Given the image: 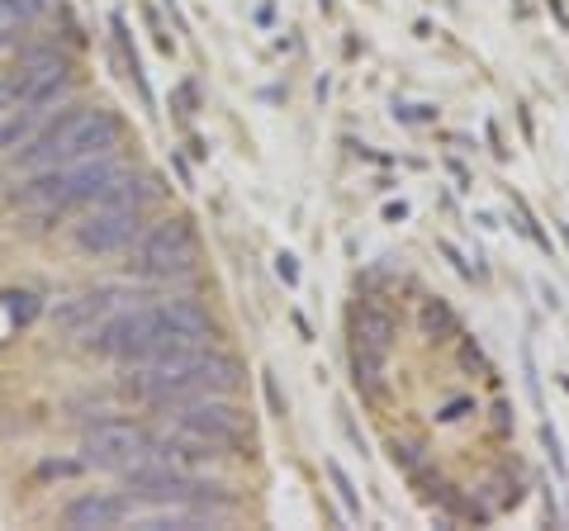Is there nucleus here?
<instances>
[{"instance_id": "1", "label": "nucleus", "mask_w": 569, "mask_h": 531, "mask_svg": "<svg viewBox=\"0 0 569 531\" xmlns=\"http://www.w3.org/2000/svg\"><path fill=\"white\" fill-rule=\"evenodd\" d=\"M123 138V119L104 104H71L48 129H33L29 143L10 152V171H43L62 162H81V157L114 152Z\"/></svg>"}, {"instance_id": "2", "label": "nucleus", "mask_w": 569, "mask_h": 531, "mask_svg": "<svg viewBox=\"0 0 569 531\" xmlns=\"http://www.w3.org/2000/svg\"><path fill=\"white\" fill-rule=\"evenodd\" d=\"M123 176V167L110 152L104 157H81V162H62V167H43L29 171V181L10 194V209H20L29 219H62L71 209H91L104 200V190Z\"/></svg>"}, {"instance_id": "3", "label": "nucleus", "mask_w": 569, "mask_h": 531, "mask_svg": "<svg viewBox=\"0 0 569 531\" xmlns=\"http://www.w3.org/2000/svg\"><path fill=\"white\" fill-rule=\"evenodd\" d=\"M238 384H242V365L213 347H190L181 357L133 365L129 375V389L148 403H186L200 394H228Z\"/></svg>"}, {"instance_id": "4", "label": "nucleus", "mask_w": 569, "mask_h": 531, "mask_svg": "<svg viewBox=\"0 0 569 531\" xmlns=\"http://www.w3.org/2000/svg\"><path fill=\"white\" fill-rule=\"evenodd\" d=\"M96 338V357L104 361H123V365H148V361H162V357H181V347L167 332L162 323V309L157 304H138V309H114L110 318H100V323L91 328Z\"/></svg>"}, {"instance_id": "5", "label": "nucleus", "mask_w": 569, "mask_h": 531, "mask_svg": "<svg viewBox=\"0 0 569 531\" xmlns=\"http://www.w3.org/2000/svg\"><path fill=\"white\" fill-rule=\"evenodd\" d=\"M129 499L157 503V508H233V489L219 480H200L167 460H148V465H129Z\"/></svg>"}, {"instance_id": "6", "label": "nucleus", "mask_w": 569, "mask_h": 531, "mask_svg": "<svg viewBox=\"0 0 569 531\" xmlns=\"http://www.w3.org/2000/svg\"><path fill=\"white\" fill-rule=\"evenodd\" d=\"M194 266H200V238H194V223L186 214H171L138 233V247H133L138 275L171 280V275H190Z\"/></svg>"}, {"instance_id": "7", "label": "nucleus", "mask_w": 569, "mask_h": 531, "mask_svg": "<svg viewBox=\"0 0 569 531\" xmlns=\"http://www.w3.org/2000/svg\"><path fill=\"white\" fill-rule=\"evenodd\" d=\"M6 81H10V91H14V104L48 110V104H58L71 91L77 72H71V58H67L58 43H33V48H24L20 58H14Z\"/></svg>"}, {"instance_id": "8", "label": "nucleus", "mask_w": 569, "mask_h": 531, "mask_svg": "<svg viewBox=\"0 0 569 531\" xmlns=\"http://www.w3.org/2000/svg\"><path fill=\"white\" fill-rule=\"evenodd\" d=\"M176 428L204 437L209 447H219L223 455H252V447H257L247 409H238V403H228L219 394L186 399V409H181V418H176Z\"/></svg>"}, {"instance_id": "9", "label": "nucleus", "mask_w": 569, "mask_h": 531, "mask_svg": "<svg viewBox=\"0 0 569 531\" xmlns=\"http://www.w3.org/2000/svg\"><path fill=\"white\" fill-rule=\"evenodd\" d=\"M148 428L133 418H96L81 437V451H86V465H100V470H129L148 455Z\"/></svg>"}, {"instance_id": "10", "label": "nucleus", "mask_w": 569, "mask_h": 531, "mask_svg": "<svg viewBox=\"0 0 569 531\" xmlns=\"http://www.w3.org/2000/svg\"><path fill=\"white\" fill-rule=\"evenodd\" d=\"M142 233V209H119V204H96L77 228H71V242L86 257H114L123 247H133Z\"/></svg>"}, {"instance_id": "11", "label": "nucleus", "mask_w": 569, "mask_h": 531, "mask_svg": "<svg viewBox=\"0 0 569 531\" xmlns=\"http://www.w3.org/2000/svg\"><path fill=\"white\" fill-rule=\"evenodd\" d=\"M119 304H123V290L100 285V290H86V294L62 299V304L52 309V323H58L62 332H91L100 318H110Z\"/></svg>"}, {"instance_id": "12", "label": "nucleus", "mask_w": 569, "mask_h": 531, "mask_svg": "<svg viewBox=\"0 0 569 531\" xmlns=\"http://www.w3.org/2000/svg\"><path fill=\"white\" fill-rule=\"evenodd\" d=\"M157 309H162V323L181 347H213V338H219V323L194 299H162Z\"/></svg>"}, {"instance_id": "13", "label": "nucleus", "mask_w": 569, "mask_h": 531, "mask_svg": "<svg viewBox=\"0 0 569 531\" xmlns=\"http://www.w3.org/2000/svg\"><path fill=\"white\" fill-rule=\"evenodd\" d=\"M133 512V499H123V493H81V499H71L62 522L77 527V531H91V527H123Z\"/></svg>"}, {"instance_id": "14", "label": "nucleus", "mask_w": 569, "mask_h": 531, "mask_svg": "<svg viewBox=\"0 0 569 531\" xmlns=\"http://www.w3.org/2000/svg\"><path fill=\"white\" fill-rule=\"evenodd\" d=\"M395 338H399V323H395V313H389V309H380V304H356L351 309V347L385 351V357H389Z\"/></svg>"}, {"instance_id": "15", "label": "nucleus", "mask_w": 569, "mask_h": 531, "mask_svg": "<svg viewBox=\"0 0 569 531\" xmlns=\"http://www.w3.org/2000/svg\"><path fill=\"white\" fill-rule=\"evenodd\" d=\"M351 380L366 399H380L385 394V351H366V347H351Z\"/></svg>"}, {"instance_id": "16", "label": "nucleus", "mask_w": 569, "mask_h": 531, "mask_svg": "<svg viewBox=\"0 0 569 531\" xmlns=\"http://www.w3.org/2000/svg\"><path fill=\"white\" fill-rule=\"evenodd\" d=\"M418 328H422V338H432V342H451L460 332V318H456V309L447 304V299H422Z\"/></svg>"}, {"instance_id": "17", "label": "nucleus", "mask_w": 569, "mask_h": 531, "mask_svg": "<svg viewBox=\"0 0 569 531\" xmlns=\"http://www.w3.org/2000/svg\"><path fill=\"white\" fill-rule=\"evenodd\" d=\"M39 114L43 110H29V104H20L14 114H0V157H10L20 143H29L33 129H39Z\"/></svg>"}, {"instance_id": "18", "label": "nucleus", "mask_w": 569, "mask_h": 531, "mask_svg": "<svg viewBox=\"0 0 569 531\" xmlns=\"http://www.w3.org/2000/svg\"><path fill=\"white\" fill-rule=\"evenodd\" d=\"M52 6H58V0H0V20L6 24H29Z\"/></svg>"}, {"instance_id": "19", "label": "nucleus", "mask_w": 569, "mask_h": 531, "mask_svg": "<svg viewBox=\"0 0 569 531\" xmlns=\"http://www.w3.org/2000/svg\"><path fill=\"white\" fill-rule=\"evenodd\" d=\"M328 480H332V489H337V499H342V508L351 512V518H361V499H356V484L347 480V470L337 465V460H328Z\"/></svg>"}, {"instance_id": "20", "label": "nucleus", "mask_w": 569, "mask_h": 531, "mask_svg": "<svg viewBox=\"0 0 569 531\" xmlns=\"http://www.w3.org/2000/svg\"><path fill=\"white\" fill-rule=\"evenodd\" d=\"M86 460H43L39 465V480H71V474H81Z\"/></svg>"}, {"instance_id": "21", "label": "nucleus", "mask_w": 569, "mask_h": 531, "mask_svg": "<svg viewBox=\"0 0 569 531\" xmlns=\"http://www.w3.org/2000/svg\"><path fill=\"white\" fill-rule=\"evenodd\" d=\"M6 309H10L14 318H20V323H29V318L39 313V299H33L29 290H20V294H6Z\"/></svg>"}, {"instance_id": "22", "label": "nucleus", "mask_w": 569, "mask_h": 531, "mask_svg": "<svg viewBox=\"0 0 569 531\" xmlns=\"http://www.w3.org/2000/svg\"><path fill=\"white\" fill-rule=\"evenodd\" d=\"M395 119L403 123H427V119H437L432 104H395Z\"/></svg>"}, {"instance_id": "23", "label": "nucleus", "mask_w": 569, "mask_h": 531, "mask_svg": "<svg viewBox=\"0 0 569 531\" xmlns=\"http://www.w3.org/2000/svg\"><path fill=\"white\" fill-rule=\"evenodd\" d=\"M194 104H200V96H194V86L181 81L176 86V114H194Z\"/></svg>"}, {"instance_id": "24", "label": "nucleus", "mask_w": 569, "mask_h": 531, "mask_svg": "<svg viewBox=\"0 0 569 531\" xmlns=\"http://www.w3.org/2000/svg\"><path fill=\"white\" fill-rule=\"evenodd\" d=\"M276 275L284 280V285H299V261H295L290 252H280V257H276Z\"/></svg>"}, {"instance_id": "25", "label": "nucleus", "mask_w": 569, "mask_h": 531, "mask_svg": "<svg viewBox=\"0 0 569 531\" xmlns=\"http://www.w3.org/2000/svg\"><path fill=\"white\" fill-rule=\"evenodd\" d=\"M261 389H266V403H271V413L284 418V399H280V389H276V375H271V370L261 375Z\"/></svg>"}, {"instance_id": "26", "label": "nucleus", "mask_w": 569, "mask_h": 531, "mask_svg": "<svg viewBox=\"0 0 569 531\" xmlns=\"http://www.w3.org/2000/svg\"><path fill=\"white\" fill-rule=\"evenodd\" d=\"M466 413H475V403H470V399H456V403H447V409L437 413V422H460Z\"/></svg>"}, {"instance_id": "27", "label": "nucleus", "mask_w": 569, "mask_h": 531, "mask_svg": "<svg viewBox=\"0 0 569 531\" xmlns=\"http://www.w3.org/2000/svg\"><path fill=\"white\" fill-rule=\"evenodd\" d=\"M541 441H546V451H550V460H556V470L565 474V455H560V441H556V432H550V428H541Z\"/></svg>"}, {"instance_id": "28", "label": "nucleus", "mask_w": 569, "mask_h": 531, "mask_svg": "<svg viewBox=\"0 0 569 531\" xmlns=\"http://www.w3.org/2000/svg\"><path fill=\"white\" fill-rule=\"evenodd\" d=\"M441 257H447V261H456V271H460V275H470V266H466V257H460V252H456V247H451V242H441Z\"/></svg>"}, {"instance_id": "29", "label": "nucleus", "mask_w": 569, "mask_h": 531, "mask_svg": "<svg viewBox=\"0 0 569 531\" xmlns=\"http://www.w3.org/2000/svg\"><path fill=\"white\" fill-rule=\"evenodd\" d=\"M6 110H14V91H10V81L0 77V114H6Z\"/></svg>"}, {"instance_id": "30", "label": "nucleus", "mask_w": 569, "mask_h": 531, "mask_svg": "<svg viewBox=\"0 0 569 531\" xmlns=\"http://www.w3.org/2000/svg\"><path fill=\"white\" fill-rule=\"evenodd\" d=\"M14 29H20V24H6V20H0V52H6L14 39H20V33H14Z\"/></svg>"}, {"instance_id": "31", "label": "nucleus", "mask_w": 569, "mask_h": 531, "mask_svg": "<svg viewBox=\"0 0 569 531\" xmlns=\"http://www.w3.org/2000/svg\"><path fill=\"white\" fill-rule=\"evenodd\" d=\"M385 219H389V223H399V219H408V204H403V200H399V204H385Z\"/></svg>"}, {"instance_id": "32", "label": "nucleus", "mask_w": 569, "mask_h": 531, "mask_svg": "<svg viewBox=\"0 0 569 531\" xmlns=\"http://www.w3.org/2000/svg\"><path fill=\"white\" fill-rule=\"evenodd\" d=\"M560 238H565V247H569V223H565V228H560Z\"/></svg>"}]
</instances>
